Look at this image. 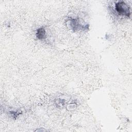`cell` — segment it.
<instances>
[{"instance_id":"1","label":"cell","mask_w":132,"mask_h":132,"mask_svg":"<svg viewBox=\"0 0 132 132\" xmlns=\"http://www.w3.org/2000/svg\"><path fill=\"white\" fill-rule=\"evenodd\" d=\"M116 10L119 14L129 16L130 15L129 7L124 2H119L115 5Z\"/></svg>"},{"instance_id":"2","label":"cell","mask_w":132,"mask_h":132,"mask_svg":"<svg viewBox=\"0 0 132 132\" xmlns=\"http://www.w3.org/2000/svg\"><path fill=\"white\" fill-rule=\"evenodd\" d=\"M45 31L43 28H41L37 30V37L38 38L42 39L43 38H45Z\"/></svg>"}]
</instances>
